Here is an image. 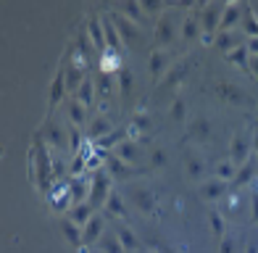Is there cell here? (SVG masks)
Wrapping results in <instances>:
<instances>
[{
	"instance_id": "ffe728a7",
	"label": "cell",
	"mask_w": 258,
	"mask_h": 253,
	"mask_svg": "<svg viewBox=\"0 0 258 253\" xmlns=\"http://www.w3.org/2000/svg\"><path fill=\"white\" fill-rule=\"evenodd\" d=\"M187 58H182V61H174L171 66H169V72L161 77V85L158 87H169V85H174V82H179V79L184 77V72H187Z\"/></svg>"
},
{
	"instance_id": "1f68e13d",
	"label": "cell",
	"mask_w": 258,
	"mask_h": 253,
	"mask_svg": "<svg viewBox=\"0 0 258 253\" xmlns=\"http://www.w3.org/2000/svg\"><path fill=\"white\" fill-rule=\"evenodd\" d=\"M61 232L72 245H82V229L79 224H74L72 219H61Z\"/></svg>"
},
{
	"instance_id": "f907efd6",
	"label": "cell",
	"mask_w": 258,
	"mask_h": 253,
	"mask_svg": "<svg viewBox=\"0 0 258 253\" xmlns=\"http://www.w3.org/2000/svg\"><path fill=\"white\" fill-rule=\"evenodd\" d=\"M255 113H258V108H255Z\"/></svg>"
},
{
	"instance_id": "9a60e30c",
	"label": "cell",
	"mask_w": 258,
	"mask_h": 253,
	"mask_svg": "<svg viewBox=\"0 0 258 253\" xmlns=\"http://www.w3.org/2000/svg\"><path fill=\"white\" fill-rule=\"evenodd\" d=\"M95 206H92L90 201H85V203H77V206H72V211H69V219H72L74 224H79V227H85L92 216H95Z\"/></svg>"
},
{
	"instance_id": "30bf717a",
	"label": "cell",
	"mask_w": 258,
	"mask_h": 253,
	"mask_svg": "<svg viewBox=\"0 0 258 253\" xmlns=\"http://www.w3.org/2000/svg\"><path fill=\"white\" fill-rule=\"evenodd\" d=\"M105 232V216L95 211V216L82 227V243L85 245H92V243H100V237Z\"/></svg>"
},
{
	"instance_id": "277c9868",
	"label": "cell",
	"mask_w": 258,
	"mask_h": 253,
	"mask_svg": "<svg viewBox=\"0 0 258 253\" xmlns=\"http://www.w3.org/2000/svg\"><path fill=\"white\" fill-rule=\"evenodd\" d=\"M250 153H253V137L248 132H234L232 140H229V158H232V164L240 169L245 161L250 158Z\"/></svg>"
},
{
	"instance_id": "f546056e",
	"label": "cell",
	"mask_w": 258,
	"mask_h": 253,
	"mask_svg": "<svg viewBox=\"0 0 258 253\" xmlns=\"http://www.w3.org/2000/svg\"><path fill=\"white\" fill-rule=\"evenodd\" d=\"M105 209H108V214H113L116 219H124V216H126V206H124V198H121V193L111 190L108 201H105Z\"/></svg>"
},
{
	"instance_id": "ac0fdd59",
	"label": "cell",
	"mask_w": 258,
	"mask_h": 253,
	"mask_svg": "<svg viewBox=\"0 0 258 253\" xmlns=\"http://www.w3.org/2000/svg\"><path fill=\"white\" fill-rule=\"evenodd\" d=\"M95 77H92V74H87L85 77V82H82L79 85V90H77V93H74V98L79 100V103H85V106L90 108L92 106V100H95Z\"/></svg>"
},
{
	"instance_id": "d6a6232c",
	"label": "cell",
	"mask_w": 258,
	"mask_h": 253,
	"mask_svg": "<svg viewBox=\"0 0 258 253\" xmlns=\"http://www.w3.org/2000/svg\"><path fill=\"white\" fill-rule=\"evenodd\" d=\"M98 248H100V253H126L124 245H121V240H119V235H103Z\"/></svg>"
},
{
	"instance_id": "7c38bea8",
	"label": "cell",
	"mask_w": 258,
	"mask_h": 253,
	"mask_svg": "<svg viewBox=\"0 0 258 253\" xmlns=\"http://www.w3.org/2000/svg\"><path fill=\"white\" fill-rule=\"evenodd\" d=\"M198 193H201V198H206V201H219V198H224V193H227V182H221L219 177H211V179L201 182Z\"/></svg>"
},
{
	"instance_id": "b9f144b4",
	"label": "cell",
	"mask_w": 258,
	"mask_h": 253,
	"mask_svg": "<svg viewBox=\"0 0 258 253\" xmlns=\"http://www.w3.org/2000/svg\"><path fill=\"white\" fill-rule=\"evenodd\" d=\"M150 164H153L156 169H161L163 164H166V153H163V148H153V151H150Z\"/></svg>"
},
{
	"instance_id": "9c48e42d",
	"label": "cell",
	"mask_w": 258,
	"mask_h": 253,
	"mask_svg": "<svg viewBox=\"0 0 258 253\" xmlns=\"http://www.w3.org/2000/svg\"><path fill=\"white\" fill-rule=\"evenodd\" d=\"M113 132V121L105 116V113H95L90 121H87V126H85V135L90 137V140H103L105 135H111Z\"/></svg>"
},
{
	"instance_id": "4316f807",
	"label": "cell",
	"mask_w": 258,
	"mask_h": 253,
	"mask_svg": "<svg viewBox=\"0 0 258 253\" xmlns=\"http://www.w3.org/2000/svg\"><path fill=\"white\" fill-rule=\"evenodd\" d=\"M63 90H69L66 87V69H58L55 77H53V85H50V103L53 106L63 98Z\"/></svg>"
},
{
	"instance_id": "816d5d0a",
	"label": "cell",
	"mask_w": 258,
	"mask_h": 253,
	"mask_svg": "<svg viewBox=\"0 0 258 253\" xmlns=\"http://www.w3.org/2000/svg\"><path fill=\"white\" fill-rule=\"evenodd\" d=\"M143 253H148V250H143Z\"/></svg>"
},
{
	"instance_id": "d4e9b609",
	"label": "cell",
	"mask_w": 258,
	"mask_h": 253,
	"mask_svg": "<svg viewBox=\"0 0 258 253\" xmlns=\"http://www.w3.org/2000/svg\"><path fill=\"white\" fill-rule=\"evenodd\" d=\"M85 72H82V64H77V61H72V66L66 69V87L72 90V93H77L79 90V85L85 82Z\"/></svg>"
},
{
	"instance_id": "f5cc1de1",
	"label": "cell",
	"mask_w": 258,
	"mask_h": 253,
	"mask_svg": "<svg viewBox=\"0 0 258 253\" xmlns=\"http://www.w3.org/2000/svg\"><path fill=\"white\" fill-rule=\"evenodd\" d=\"M98 253H100V250H98Z\"/></svg>"
},
{
	"instance_id": "d6986e66",
	"label": "cell",
	"mask_w": 258,
	"mask_h": 253,
	"mask_svg": "<svg viewBox=\"0 0 258 253\" xmlns=\"http://www.w3.org/2000/svg\"><path fill=\"white\" fill-rule=\"evenodd\" d=\"M116 11L124 14L126 19H132L135 24H145V11H143V3H137V0H124Z\"/></svg>"
},
{
	"instance_id": "e0dca14e",
	"label": "cell",
	"mask_w": 258,
	"mask_h": 253,
	"mask_svg": "<svg viewBox=\"0 0 258 253\" xmlns=\"http://www.w3.org/2000/svg\"><path fill=\"white\" fill-rule=\"evenodd\" d=\"M253 177H258V161H255V158H248V161H245V164L237 169V174H234L232 185H234V187L248 185V182H250Z\"/></svg>"
},
{
	"instance_id": "7dc6e473",
	"label": "cell",
	"mask_w": 258,
	"mask_h": 253,
	"mask_svg": "<svg viewBox=\"0 0 258 253\" xmlns=\"http://www.w3.org/2000/svg\"><path fill=\"white\" fill-rule=\"evenodd\" d=\"M253 153H255V161H258V130L253 132Z\"/></svg>"
},
{
	"instance_id": "ba28073f",
	"label": "cell",
	"mask_w": 258,
	"mask_h": 253,
	"mask_svg": "<svg viewBox=\"0 0 258 253\" xmlns=\"http://www.w3.org/2000/svg\"><path fill=\"white\" fill-rule=\"evenodd\" d=\"M169 66H171V55L163 50V48H156V50H150L148 55V74L153 77V79H161L163 74L169 72Z\"/></svg>"
},
{
	"instance_id": "4dcf8cb0",
	"label": "cell",
	"mask_w": 258,
	"mask_h": 253,
	"mask_svg": "<svg viewBox=\"0 0 258 253\" xmlns=\"http://www.w3.org/2000/svg\"><path fill=\"white\" fill-rule=\"evenodd\" d=\"M108 171H111L113 177H119V179H126V177H132V174H135L132 164H126V161L116 158V156H111V158H108Z\"/></svg>"
},
{
	"instance_id": "bcb514c9",
	"label": "cell",
	"mask_w": 258,
	"mask_h": 253,
	"mask_svg": "<svg viewBox=\"0 0 258 253\" xmlns=\"http://www.w3.org/2000/svg\"><path fill=\"white\" fill-rule=\"evenodd\" d=\"M248 69L253 72V77L258 79V55H250V58H248Z\"/></svg>"
},
{
	"instance_id": "7bdbcfd3",
	"label": "cell",
	"mask_w": 258,
	"mask_h": 253,
	"mask_svg": "<svg viewBox=\"0 0 258 253\" xmlns=\"http://www.w3.org/2000/svg\"><path fill=\"white\" fill-rule=\"evenodd\" d=\"M143 11H145V14H156V16H161L163 3H161V0H143Z\"/></svg>"
},
{
	"instance_id": "681fc988",
	"label": "cell",
	"mask_w": 258,
	"mask_h": 253,
	"mask_svg": "<svg viewBox=\"0 0 258 253\" xmlns=\"http://www.w3.org/2000/svg\"><path fill=\"white\" fill-rule=\"evenodd\" d=\"M161 253H177L174 248H166V245H161Z\"/></svg>"
},
{
	"instance_id": "e575fe53",
	"label": "cell",
	"mask_w": 258,
	"mask_h": 253,
	"mask_svg": "<svg viewBox=\"0 0 258 253\" xmlns=\"http://www.w3.org/2000/svg\"><path fill=\"white\" fill-rule=\"evenodd\" d=\"M234 174H237V166L232 164V158H224V161H219V164H216V177L221 182H232Z\"/></svg>"
},
{
	"instance_id": "8992f818",
	"label": "cell",
	"mask_w": 258,
	"mask_h": 253,
	"mask_svg": "<svg viewBox=\"0 0 258 253\" xmlns=\"http://www.w3.org/2000/svg\"><path fill=\"white\" fill-rule=\"evenodd\" d=\"M214 93L219 95V100L232 103V106H237V103H248V100H250V95L245 93V90H242L240 85L229 82V79H219L216 87H214Z\"/></svg>"
},
{
	"instance_id": "f1b7e54d",
	"label": "cell",
	"mask_w": 258,
	"mask_h": 253,
	"mask_svg": "<svg viewBox=\"0 0 258 253\" xmlns=\"http://www.w3.org/2000/svg\"><path fill=\"white\" fill-rule=\"evenodd\" d=\"M116 235H119V240H121V245H124V250H140L143 248V243H140V237L129 229L126 224H121L119 229H116Z\"/></svg>"
},
{
	"instance_id": "7402d4cb",
	"label": "cell",
	"mask_w": 258,
	"mask_h": 253,
	"mask_svg": "<svg viewBox=\"0 0 258 253\" xmlns=\"http://www.w3.org/2000/svg\"><path fill=\"white\" fill-rule=\"evenodd\" d=\"M190 137H192V140H198V143H206L208 137H211V121L206 116H195L190 121Z\"/></svg>"
},
{
	"instance_id": "74e56055",
	"label": "cell",
	"mask_w": 258,
	"mask_h": 253,
	"mask_svg": "<svg viewBox=\"0 0 258 253\" xmlns=\"http://www.w3.org/2000/svg\"><path fill=\"white\" fill-rule=\"evenodd\" d=\"M224 55H227L232 64H240V66H248V58H250V53H248V48H245V42L240 45V48H234V50L224 53Z\"/></svg>"
},
{
	"instance_id": "cb8c5ba5",
	"label": "cell",
	"mask_w": 258,
	"mask_h": 253,
	"mask_svg": "<svg viewBox=\"0 0 258 253\" xmlns=\"http://www.w3.org/2000/svg\"><path fill=\"white\" fill-rule=\"evenodd\" d=\"M90 37H92V45L95 48H105V32H103V16L92 14L90 16Z\"/></svg>"
},
{
	"instance_id": "f6af8a7d",
	"label": "cell",
	"mask_w": 258,
	"mask_h": 253,
	"mask_svg": "<svg viewBox=\"0 0 258 253\" xmlns=\"http://www.w3.org/2000/svg\"><path fill=\"white\" fill-rule=\"evenodd\" d=\"M250 209H253V222H258V190H253L250 195Z\"/></svg>"
},
{
	"instance_id": "5b68a950",
	"label": "cell",
	"mask_w": 258,
	"mask_h": 253,
	"mask_svg": "<svg viewBox=\"0 0 258 253\" xmlns=\"http://www.w3.org/2000/svg\"><path fill=\"white\" fill-rule=\"evenodd\" d=\"M126 198L135 203L137 211H143V214H148V216L156 214V209H158L153 190L145 187V185H132V187H126Z\"/></svg>"
},
{
	"instance_id": "44dd1931",
	"label": "cell",
	"mask_w": 258,
	"mask_h": 253,
	"mask_svg": "<svg viewBox=\"0 0 258 253\" xmlns=\"http://www.w3.org/2000/svg\"><path fill=\"white\" fill-rule=\"evenodd\" d=\"M113 90H116V79H113V74H108V72H98V77H95V93L103 98V103H105V98H111Z\"/></svg>"
},
{
	"instance_id": "5bb4252c",
	"label": "cell",
	"mask_w": 258,
	"mask_h": 253,
	"mask_svg": "<svg viewBox=\"0 0 258 253\" xmlns=\"http://www.w3.org/2000/svg\"><path fill=\"white\" fill-rule=\"evenodd\" d=\"M242 11H245V6H240V3H227L224 11H221V24H219V29H237V21H242V19H240Z\"/></svg>"
},
{
	"instance_id": "7a4b0ae2",
	"label": "cell",
	"mask_w": 258,
	"mask_h": 253,
	"mask_svg": "<svg viewBox=\"0 0 258 253\" xmlns=\"http://www.w3.org/2000/svg\"><path fill=\"white\" fill-rule=\"evenodd\" d=\"M111 19H113L116 29H119L121 42H124V45H129V48H140V45L145 42V32L140 29V24H135L132 19H126L124 14H119V11H113Z\"/></svg>"
},
{
	"instance_id": "2e32d148",
	"label": "cell",
	"mask_w": 258,
	"mask_h": 253,
	"mask_svg": "<svg viewBox=\"0 0 258 253\" xmlns=\"http://www.w3.org/2000/svg\"><path fill=\"white\" fill-rule=\"evenodd\" d=\"M66 113H69V121L77 124V126H82V124L90 121V119H87V106H85V103H79L74 95L66 100Z\"/></svg>"
},
{
	"instance_id": "f35d334b",
	"label": "cell",
	"mask_w": 258,
	"mask_h": 253,
	"mask_svg": "<svg viewBox=\"0 0 258 253\" xmlns=\"http://www.w3.org/2000/svg\"><path fill=\"white\" fill-rule=\"evenodd\" d=\"M208 222H211V229H214V235H216L219 240L227 235V224H224V219H221L219 211H211V214H208Z\"/></svg>"
},
{
	"instance_id": "ee69618b",
	"label": "cell",
	"mask_w": 258,
	"mask_h": 253,
	"mask_svg": "<svg viewBox=\"0 0 258 253\" xmlns=\"http://www.w3.org/2000/svg\"><path fill=\"white\" fill-rule=\"evenodd\" d=\"M245 48H248L250 55H258V37H248L245 40Z\"/></svg>"
},
{
	"instance_id": "52a82bcc",
	"label": "cell",
	"mask_w": 258,
	"mask_h": 253,
	"mask_svg": "<svg viewBox=\"0 0 258 253\" xmlns=\"http://www.w3.org/2000/svg\"><path fill=\"white\" fill-rule=\"evenodd\" d=\"M111 195V179L105 171H95V177H92V185H90V203L95 206V209H100V206H105V201H108Z\"/></svg>"
},
{
	"instance_id": "836d02e7",
	"label": "cell",
	"mask_w": 258,
	"mask_h": 253,
	"mask_svg": "<svg viewBox=\"0 0 258 253\" xmlns=\"http://www.w3.org/2000/svg\"><path fill=\"white\" fill-rule=\"evenodd\" d=\"M242 24H240V29L242 32H248L250 37H258V16L250 11V6H245V11H242Z\"/></svg>"
},
{
	"instance_id": "60d3db41",
	"label": "cell",
	"mask_w": 258,
	"mask_h": 253,
	"mask_svg": "<svg viewBox=\"0 0 258 253\" xmlns=\"http://www.w3.org/2000/svg\"><path fill=\"white\" fill-rule=\"evenodd\" d=\"M234 248H237V240L232 235H224L219 240V253H234Z\"/></svg>"
},
{
	"instance_id": "c3c4849f",
	"label": "cell",
	"mask_w": 258,
	"mask_h": 253,
	"mask_svg": "<svg viewBox=\"0 0 258 253\" xmlns=\"http://www.w3.org/2000/svg\"><path fill=\"white\" fill-rule=\"evenodd\" d=\"M245 253H258V245H255V243H250L248 248H245Z\"/></svg>"
},
{
	"instance_id": "8d00e7d4",
	"label": "cell",
	"mask_w": 258,
	"mask_h": 253,
	"mask_svg": "<svg viewBox=\"0 0 258 253\" xmlns=\"http://www.w3.org/2000/svg\"><path fill=\"white\" fill-rule=\"evenodd\" d=\"M100 64H103L100 72H108V74H111V69H113V72L119 69L121 58H119V53H116V50H105V53H103V58H100Z\"/></svg>"
},
{
	"instance_id": "83f0119b",
	"label": "cell",
	"mask_w": 258,
	"mask_h": 253,
	"mask_svg": "<svg viewBox=\"0 0 258 253\" xmlns=\"http://www.w3.org/2000/svg\"><path fill=\"white\" fill-rule=\"evenodd\" d=\"M184 169H187V174H190V177H201L206 171V164H203V158L198 156L195 151H187L184 153Z\"/></svg>"
},
{
	"instance_id": "4fadbf2b",
	"label": "cell",
	"mask_w": 258,
	"mask_h": 253,
	"mask_svg": "<svg viewBox=\"0 0 258 253\" xmlns=\"http://www.w3.org/2000/svg\"><path fill=\"white\" fill-rule=\"evenodd\" d=\"M179 37L184 42H195L198 37H201V19H198V11L179 21Z\"/></svg>"
},
{
	"instance_id": "603a6c76",
	"label": "cell",
	"mask_w": 258,
	"mask_h": 253,
	"mask_svg": "<svg viewBox=\"0 0 258 253\" xmlns=\"http://www.w3.org/2000/svg\"><path fill=\"white\" fill-rule=\"evenodd\" d=\"M116 158H121V161H126V164H135V158L140 156V148H137V140H126L124 143H119L116 145V153H113Z\"/></svg>"
},
{
	"instance_id": "d590c367",
	"label": "cell",
	"mask_w": 258,
	"mask_h": 253,
	"mask_svg": "<svg viewBox=\"0 0 258 253\" xmlns=\"http://www.w3.org/2000/svg\"><path fill=\"white\" fill-rule=\"evenodd\" d=\"M45 132H48V140H50V145H55V148H66V137H63V132H61V124H58V121H50Z\"/></svg>"
},
{
	"instance_id": "6da1fadb",
	"label": "cell",
	"mask_w": 258,
	"mask_h": 253,
	"mask_svg": "<svg viewBox=\"0 0 258 253\" xmlns=\"http://www.w3.org/2000/svg\"><path fill=\"white\" fill-rule=\"evenodd\" d=\"M221 11L224 6L221 3H206L198 8V19H201V40L203 42H214L219 24H221Z\"/></svg>"
},
{
	"instance_id": "ab89813d",
	"label": "cell",
	"mask_w": 258,
	"mask_h": 253,
	"mask_svg": "<svg viewBox=\"0 0 258 253\" xmlns=\"http://www.w3.org/2000/svg\"><path fill=\"white\" fill-rule=\"evenodd\" d=\"M184 111H187V103H184V98L171 100V108H169V116H171V119L182 121V119H184Z\"/></svg>"
},
{
	"instance_id": "484cf974",
	"label": "cell",
	"mask_w": 258,
	"mask_h": 253,
	"mask_svg": "<svg viewBox=\"0 0 258 253\" xmlns=\"http://www.w3.org/2000/svg\"><path fill=\"white\" fill-rule=\"evenodd\" d=\"M116 85H119V93L124 100L132 98V87H135V74L129 69H119V77H116Z\"/></svg>"
},
{
	"instance_id": "3957f363",
	"label": "cell",
	"mask_w": 258,
	"mask_h": 253,
	"mask_svg": "<svg viewBox=\"0 0 258 253\" xmlns=\"http://www.w3.org/2000/svg\"><path fill=\"white\" fill-rule=\"evenodd\" d=\"M177 19H174L169 11H163L161 16H156V27H153V37L158 42V48H166V45H171L174 40H177Z\"/></svg>"
},
{
	"instance_id": "8fae6325",
	"label": "cell",
	"mask_w": 258,
	"mask_h": 253,
	"mask_svg": "<svg viewBox=\"0 0 258 253\" xmlns=\"http://www.w3.org/2000/svg\"><path fill=\"white\" fill-rule=\"evenodd\" d=\"M214 45L219 50H234V48H240L242 45V37H240V29H219L216 32V37H214Z\"/></svg>"
}]
</instances>
